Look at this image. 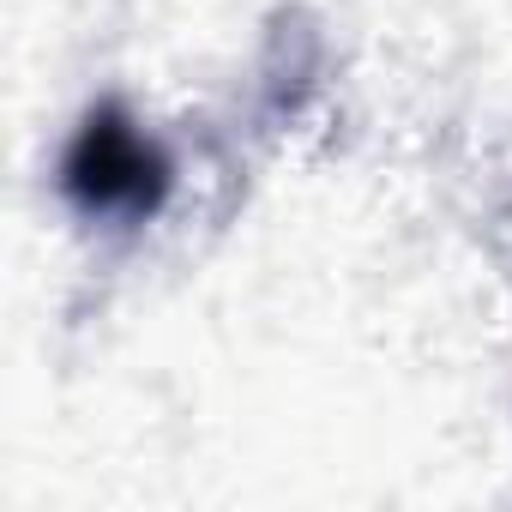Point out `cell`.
<instances>
[{
    "mask_svg": "<svg viewBox=\"0 0 512 512\" xmlns=\"http://www.w3.org/2000/svg\"><path fill=\"white\" fill-rule=\"evenodd\" d=\"M169 157L163 145L115 103L91 109L61 157V193L85 211V217H121V223H145L163 199H169Z\"/></svg>",
    "mask_w": 512,
    "mask_h": 512,
    "instance_id": "1",
    "label": "cell"
}]
</instances>
